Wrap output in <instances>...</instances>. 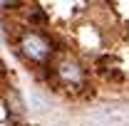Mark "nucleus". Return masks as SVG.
Returning a JSON list of instances; mask_svg holds the SVG:
<instances>
[{
    "mask_svg": "<svg viewBox=\"0 0 129 126\" xmlns=\"http://www.w3.org/2000/svg\"><path fill=\"white\" fill-rule=\"evenodd\" d=\"M55 77L60 79L64 87H70V89H82L84 82H87L82 64L77 62L75 57H70V54H62L60 62L55 64Z\"/></svg>",
    "mask_w": 129,
    "mask_h": 126,
    "instance_id": "2",
    "label": "nucleus"
},
{
    "mask_svg": "<svg viewBox=\"0 0 129 126\" xmlns=\"http://www.w3.org/2000/svg\"><path fill=\"white\" fill-rule=\"evenodd\" d=\"M17 47L22 49V54L35 64H45L52 57V45H50L47 35H42V32H37V30H30V27L20 32Z\"/></svg>",
    "mask_w": 129,
    "mask_h": 126,
    "instance_id": "1",
    "label": "nucleus"
}]
</instances>
